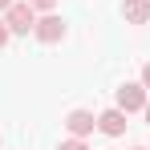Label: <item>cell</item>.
Listing matches in <instances>:
<instances>
[{"label": "cell", "instance_id": "7", "mask_svg": "<svg viewBox=\"0 0 150 150\" xmlns=\"http://www.w3.org/2000/svg\"><path fill=\"white\" fill-rule=\"evenodd\" d=\"M57 150H89V146H85L81 138H69V142H61V146H57Z\"/></svg>", "mask_w": 150, "mask_h": 150}, {"label": "cell", "instance_id": "10", "mask_svg": "<svg viewBox=\"0 0 150 150\" xmlns=\"http://www.w3.org/2000/svg\"><path fill=\"white\" fill-rule=\"evenodd\" d=\"M142 85H146V89H150V61H146V65H142Z\"/></svg>", "mask_w": 150, "mask_h": 150}, {"label": "cell", "instance_id": "3", "mask_svg": "<svg viewBox=\"0 0 150 150\" xmlns=\"http://www.w3.org/2000/svg\"><path fill=\"white\" fill-rule=\"evenodd\" d=\"M33 33H37V41H45V45H57V41L65 37V21H61V16H41Z\"/></svg>", "mask_w": 150, "mask_h": 150}, {"label": "cell", "instance_id": "2", "mask_svg": "<svg viewBox=\"0 0 150 150\" xmlns=\"http://www.w3.org/2000/svg\"><path fill=\"white\" fill-rule=\"evenodd\" d=\"M146 85H134V81H126L122 89H118V110H126V114H130V110H146Z\"/></svg>", "mask_w": 150, "mask_h": 150}, {"label": "cell", "instance_id": "4", "mask_svg": "<svg viewBox=\"0 0 150 150\" xmlns=\"http://www.w3.org/2000/svg\"><path fill=\"white\" fill-rule=\"evenodd\" d=\"M65 130H69L73 138H85V134H93V130H98V118H93L89 110H73V114L65 118Z\"/></svg>", "mask_w": 150, "mask_h": 150}, {"label": "cell", "instance_id": "9", "mask_svg": "<svg viewBox=\"0 0 150 150\" xmlns=\"http://www.w3.org/2000/svg\"><path fill=\"white\" fill-rule=\"evenodd\" d=\"M28 4H33V8H53L57 0H28Z\"/></svg>", "mask_w": 150, "mask_h": 150}, {"label": "cell", "instance_id": "13", "mask_svg": "<svg viewBox=\"0 0 150 150\" xmlns=\"http://www.w3.org/2000/svg\"><path fill=\"white\" fill-rule=\"evenodd\" d=\"M134 150H146V146H134Z\"/></svg>", "mask_w": 150, "mask_h": 150}, {"label": "cell", "instance_id": "8", "mask_svg": "<svg viewBox=\"0 0 150 150\" xmlns=\"http://www.w3.org/2000/svg\"><path fill=\"white\" fill-rule=\"evenodd\" d=\"M8 37H12V28H8V21L0 16V45H8Z\"/></svg>", "mask_w": 150, "mask_h": 150}, {"label": "cell", "instance_id": "6", "mask_svg": "<svg viewBox=\"0 0 150 150\" xmlns=\"http://www.w3.org/2000/svg\"><path fill=\"white\" fill-rule=\"evenodd\" d=\"M122 16L130 21V25H146V21H150V0H126Z\"/></svg>", "mask_w": 150, "mask_h": 150}, {"label": "cell", "instance_id": "12", "mask_svg": "<svg viewBox=\"0 0 150 150\" xmlns=\"http://www.w3.org/2000/svg\"><path fill=\"white\" fill-rule=\"evenodd\" d=\"M142 114H146V122H150V101H146V110H142Z\"/></svg>", "mask_w": 150, "mask_h": 150}, {"label": "cell", "instance_id": "1", "mask_svg": "<svg viewBox=\"0 0 150 150\" xmlns=\"http://www.w3.org/2000/svg\"><path fill=\"white\" fill-rule=\"evenodd\" d=\"M4 21L12 33H28V28H37V8L28 4V0H16L8 12H4Z\"/></svg>", "mask_w": 150, "mask_h": 150}, {"label": "cell", "instance_id": "5", "mask_svg": "<svg viewBox=\"0 0 150 150\" xmlns=\"http://www.w3.org/2000/svg\"><path fill=\"white\" fill-rule=\"evenodd\" d=\"M98 130L110 134V138L126 134V110H105V114H98Z\"/></svg>", "mask_w": 150, "mask_h": 150}, {"label": "cell", "instance_id": "11", "mask_svg": "<svg viewBox=\"0 0 150 150\" xmlns=\"http://www.w3.org/2000/svg\"><path fill=\"white\" fill-rule=\"evenodd\" d=\"M12 4H16V0H0V12H8V8H12Z\"/></svg>", "mask_w": 150, "mask_h": 150}]
</instances>
